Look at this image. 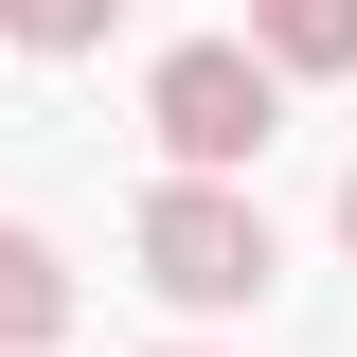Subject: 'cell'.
Listing matches in <instances>:
<instances>
[{
  "label": "cell",
  "instance_id": "1",
  "mask_svg": "<svg viewBox=\"0 0 357 357\" xmlns=\"http://www.w3.org/2000/svg\"><path fill=\"white\" fill-rule=\"evenodd\" d=\"M126 250H143V286H161V304H197V321L268 304V215L232 197V178H197V161H178L161 197L126 215Z\"/></svg>",
  "mask_w": 357,
  "mask_h": 357
},
{
  "label": "cell",
  "instance_id": "2",
  "mask_svg": "<svg viewBox=\"0 0 357 357\" xmlns=\"http://www.w3.org/2000/svg\"><path fill=\"white\" fill-rule=\"evenodd\" d=\"M143 126H161V161L232 178V161H268V126H286V72H268L250 36H178L161 72H143Z\"/></svg>",
  "mask_w": 357,
  "mask_h": 357
},
{
  "label": "cell",
  "instance_id": "3",
  "mask_svg": "<svg viewBox=\"0 0 357 357\" xmlns=\"http://www.w3.org/2000/svg\"><path fill=\"white\" fill-rule=\"evenodd\" d=\"M36 340H72V268H54V232L0 215V357H36Z\"/></svg>",
  "mask_w": 357,
  "mask_h": 357
},
{
  "label": "cell",
  "instance_id": "4",
  "mask_svg": "<svg viewBox=\"0 0 357 357\" xmlns=\"http://www.w3.org/2000/svg\"><path fill=\"white\" fill-rule=\"evenodd\" d=\"M250 54L268 72H357V0H250Z\"/></svg>",
  "mask_w": 357,
  "mask_h": 357
},
{
  "label": "cell",
  "instance_id": "5",
  "mask_svg": "<svg viewBox=\"0 0 357 357\" xmlns=\"http://www.w3.org/2000/svg\"><path fill=\"white\" fill-rule=\"evenodd\" d=\"M126 0H0V54H107Z\"/></svg>",
  "mask_w": 357,
  "mask_h": 357
},
{
  "label": "cell",
  "instance_id": "6",
  "mask_svg": "<svg viewBox=\"0 0 357 357\" xmlns=\"http://www.w3.org/2000/svg\"><path fill=\"white\" fill-rule=\"evenodd\" d=\"M340 250H357V178H340Z\"/></svg>",
  "mask_w": 357,
  "mask_h": 357
}]
</instances>
